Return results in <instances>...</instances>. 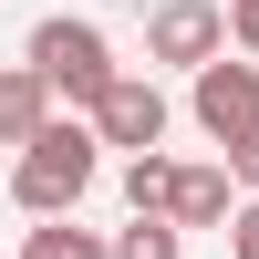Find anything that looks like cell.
Segmentation results:
<instances>
[{"label": "cell", "mask_w": 259, "mask_h": 259, "mask_svg": "<svg viewBox=\"0 0 259 259\" xmlns=\"http://www.w3.org/2000/svg\"><path fill=\"white\" fill-rule=\"evenodd\" d=\"M94 177H104L94 114H52V124L11 156V207H21V218H73V207L94 197Z\"/></svg>", "instance_id": "6da1fadb"}, {"label": "cell", "mask_w": 259, "mask_h": 259, "mask_svg": "<svg viewBox=\"0 0 259 259\" xmlns=\"http://www.w3.org/2000/svg\"><path fill=\"white\" fill-rule=\"evenodd\" d=\"M21 62H41V83H52L62 104H94L104 83L124 73V62H114V41H104L94 21H62V11H52V21H31V52H21Z\"/></svg>", "instance_id": "7a4b0ae2"}, {"label": "cell", "mask_w": 259, "mask_h": 259, "mask_svg": "<svg viewBox=\"0 0 259 259\" xmlns=\"http://www.w3.org/2000/svg\"><path fill=\"white\" fill-rule=\"evenodd\" d=\"M218 52H228V0H156V11H145V62L207 73Z\"/></svg>", "instance_id": "3957f363"}, {"label": "cell", "mask_w": 259, "mask_h": 259, "mask_svg": "<svg viewBox=\"0 0 259 259\" xmlns=\"http://www.w3.org/2000/svg\"><path fill=\"white\" fill-rule=\"evenodd\" d=\"M83 114H94V135H104V145L156 156V145H166V124H177V104H166V83H156V73H114L94 104H83Z\"/></svg>", "instance_id": "277c9868"}, {"label": "cell", "mask_w": 259, "mask_h": 259, "mask_svg": "<svg viewBox=\"0 0 259 259\" xmlns=\"http://www.w3.org/2000/svg\"><path fill=\"white\" fill-rule=\"evenodd\" d=\"M187 114H197V135L207 145H239V135H259V62L239 52V62H207V73H187Z\"/></svg>", "instance_id": "5b68a950"}, {"label": "cell", "mask_w": 259, "mask_h": 259, "mask_svg": "<svg viewBox=\"0 0 259 259\" xmlns=\"http://www.w3.org/2000/svg\"><path fill=\"white\" fill-rule=\"evenodd\" d=\"M52 104H62V94L41 83V62H0V145H11V156L52 124Z\"/></svg>", "instance_id": "8992f818"}, {"label": "cell", "mask_w": 259, "mask_h": 259, "mask_svg": "<svg viewBox=\"0 0 259 259\" xmlns=\"http://www.w3.org/2000/svg\"><path fill=\"white\" fill-rule=\"evenodd\" d=\"M239 218V177L228 166H187L177 177V228H228Z\"/></svg>", "instance_id": "52a82bcc"}, {"label": "cell", "mask_w": 259, "mask_h": 259, "mask_svg": "<svg viewBox=\"0 0 259 259\" xmlns=\"http://www.w3.org/2000/svg\"><path fill=\"white\" fill-rule=\"evenodd\" d=\"M177 177H187L177 156H124V207L135 218H177Z\"/></svg>", "instance_id": "ba28073f"}, {"label": "cell", "mask_w": 259, "mask_h": 259, "mask_svg": "<svg viewBox=\"0 0 259 259\" xmlns=\"http://www.w3.org/2000/svg\"><path fill=\"white\" fill-rule=\"evenodd\" d=\"M21 259H114V239H94V228H73V218H41L31 239H21Z\"/></svg>", "instance_id": "9c48e42d"}, {"label": "cell", "mask_w": 259, "mask_h": 259, "mask_svg": "<svg viewBox=\"0 0 259 259\" xmlns=\"http://www.w3.org/2000/svg\"><path fill=\"white\" fill-rule=\"evenodd\" d=\"M114 259H187V228L177 218H135V228H114Z\"/></svg>", "instance_id": "30bf717a"}, {"label": "cell", "mask_w": 259, "mask_h": 259, "mask_svg": "<svg viewBox=\"0 0 259 259\" xmlns=\"http://www.w3.org/2000/svg\"><path fill=\"white\" fill-rule=\"evenodd\" d=\"M228 259H259V197H239V218H228Z\"/></svg>", "instance_id": "8fae6325"}, {"label": "cell", "mask_w": 259, "mask_h": 259, "mask_svg": "<svg viewBox=\"0 0 259 259\" xmlns=\"http://www.w3.org/2000/svg\"><path fill=\"white\" fill-rule=\"evenodd\" d=\"M228 41H239V52L259 62V0H228Z\"/></svg>", "instance_id": "7c38bea8"}, {"label": "cell", "mask_w": 259, "mask_h": 259, "mask_svg": "<svg viewBox=\"0 0 259 259\" xmlns=\"http://www.w3.org/2000/svg\"><path fill=\"white\" fill-rule=\"evenodd\" d=\"M228 177H239L249 197H259V135H239V145H228Z\"/></svg>", "instance_id": "4fadbf2b"}]
</instances>
